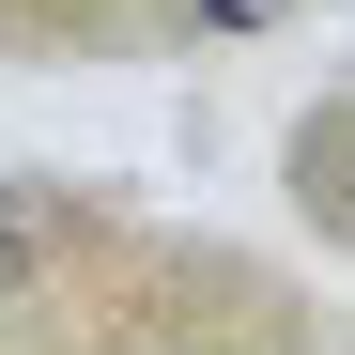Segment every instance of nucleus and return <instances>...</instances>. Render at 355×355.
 Wrapping results in <instances>:
<instances>
[{
	"mask_svg": "<svg viewBox=\"0 0 355 355\" xmlns=\"http://www.w3.org/2000/svg\"><path fill=\"white\" fill-rule=\"evenodd\" d=\"M340 355H355V340H340Z\"/></svg>",
	"mask_w": 355,
	"mask_h": 355,
	"instance_id": "f03ea898",
	"label": "nucleus"
},
{
	"mask_svg": "<svg viewBox=\"0 0 355 355\" xmlns=\"http://www.w3.org/2000/svg\"><path fill=\"white\" fill-rule=\"evenodd\" d=\"M78 263V216L46 201V186H0V324L16 309H46V278Z\"/></svg>",
	"mask_w": 355,
	"mask_h": 355,
	"instance_id": "f257e3e1",
	"label": "nucleus"
}]
</instances>
